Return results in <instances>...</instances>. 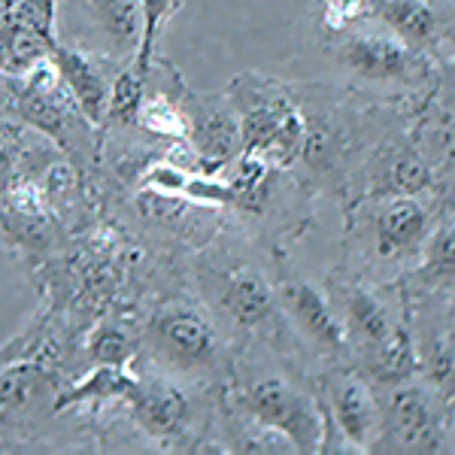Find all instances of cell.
<instances>
[{"label": "cell", "mask_w": 455, "mask_h": 455, "mask_svg": "<svg viewBox=\"0 0 455 455\" xmlns=\"http://www.w3.org/2000/svg\"><path fill=\"white\" fill-rule=\"evenodd\" d=\"M55 64L61 70L64 85L70 88L73 104L83 109V116L88 122L100 124L109 113V98H113V88H109L107 76L100 73L98 64L92 61L85 52H76V49H64L55 46Z\"/></svg>", "instance_id": "cell-7"}, {"label": "cell", "mask_w": 455, "mask_h": 455, "mask_svg": "<svg viewBox=\"0 0 455 455\" xmlns=\"http://www.w3.org/2000/svg\"><path fill=\"white\" fill-rule=\"evenodd\" d=\"M425 267H428L431 276L437 280H450L455 276V216L443 219L435 234L428 240V249H425Z\"/></svg>", "instance_id": "cell-22"}, {"label": "cell", "mask_w": 455, "mask_h": 455, "mask_svg": "<svg viewBox=\"0 0 455 455\" xmlns=\"http://www.w3.org/2000/svg\"><path fill=\"white\" fill-rule=\"evenodd\" d=\"M373 192L386 197H403V195H419L431 186L428 164L413 156V152H395L383 161L379 173L373 176Z\"/></svg>", "instance_id": "cell-15"}, {"label": "cell", "mask_w": 455, "mask_h": 455, "mask_svg": "<svg viewBox=\"0 0 455 455\" xmlns=\"http://www.w3.org/2000/svg\"><path fill=\"white\" fill-rule=\"evenodd\" d=\"M443 104L455 107V64H452V70L446 73V79H443Z\"/></svg>", "instance_id": "cell-30"}, {"label": "cell", "mask_w": 455, "mask_h": 455, "mask_svg": "<svg viewBox=\"0 0 455 455\" xmlns=\"http://www.w3.org/2000/svg\"><path fill=\"white\" fill-rule=\"evenodd\" d=\"M388 435L407 452L443 450V428L422 388H395L386 403Z\"/></svg>", "instance_id": "cell-4"}, {"label": "cell", "mask_w": 455, "mask_h": 455, "mask_svg": "<svg viewBox=\"0 0 455 455\" xmlns=\"http://www.w3.org/2000/svg\"><path fill=\"white\" fill-rule=\"evenodd\" d=\"M237 401L252 422L285 431L295 440L298 452H315L325 440V419L315 410V403L280 377L255 379L237 395Z\"/></svg>", "instance_id": "cell-2"}, {"label": "cell", "mask_w": 455, "mask_h": 455, "mask_svg": "<svg viewBox=\"0 0 455 455\" xmlns=\"http://www.w3.org/2000/svg\"><path fill=\"white\" fill-rule=\"evenodd\" d=\"M371 12L403 43H428L437 34V12L428 0H377Z\"/></svg>", "instance_id": "cell-14"}, {"label": "cell", "mask_w": 455, "mask_h": 455, "mask_svg": "<svg viewBox=\"0 0 455 455\" xmlns=\"http://www.w3.org/2000/svg\"><path fill=\"white\" fill-rule=\"evenodd\" d=\"M347 315L355 334H362V340H368L371 347H379L383 340L392 337V322L386 315V307L379 304L371 291L364 289H349L347 291Z\"/></svg>", "instance_id": "cell-19"}, {"label": "cell", "mask_w": 455, "mask_h": 455, "mask_svg": "<svg viewBox=\"0 0 455 455\" xmlns=\"http://www.w3.org/2000/svg\"><path fill=\"white\" fill-rule=\"evenodd\" d=\"M143 4V43L140 49H137V64L134 70L143 73L149 70V61H152V46H156V36L161 34V28L171 21L176 12H180V6L186 4V0H140Z\"/></svg>", "instance_id": "cell-20"}, {"label": "cell", "mask_w": 455, "mask_h": 455, "mask_svg": "<svg viewBox=\"0 0 455 455\" xmlns=\"http://www.w3.org/2000/svg\"><path fill=\"white\" fill-rule=\"evenodd\" d=\"M188 143L201 156L204 171H219L237 152H243L240 137V116L225 109L222 104H192L186 116Z\"/></svg>", "instance_id": "cell-5"}, {"label": "cell", "mask_w": 455, "mask_h": 455, "mask_svg": "<svg viewBox=\"0 0 455 455\" xmlns=\"http://www.w3.org/2000/svg\"><path fill=\"white\" fill-rule=\"evenodd\" d=\"M435 146L440 149V156L450 161V164H455V122L452 119H443L435 128Z\"/></svg>", "instance_id": "cell-29"}, {"label": "cell", "mask_w": 455, "mask_h": 455, "mask_svg": "<svg viewBox=\"0 0 455 455\" xmlns=\"http://www.w3.org/2000/svg\"><path fill=\"white\" fill-rule=\"evenodd\" d=\"M137 379L128 377L124 368H116V364H98L83 383H76L68 395L58 398V410L68 407V403H79V401H92V398H128L134 392Z\"/></svg>", "instance_id": "cell-18"}, {"label": "cell", "mask_w": 455, "mask_h": 455, "mask_svg": "<svg viewBox=\"0 0 455 455\" xmlns=\"http://www.w3.org/2000/svg\"><path fill=\"white\" fill-rule=\"evenodd\" d=\"M128 401L134 407L137 422L156 437H171L186 422V398L164 383H152V386L137 383L134 392L128 395Z\"/></svg>", "instance_id": "cell-12"}, {"label": "cell", "mask_w": 455, "mask_h": 455, "mask_svg": "<svg viewBox=\"0 0 455 455\" xmlns=\"http://www.w3.org/2000/svg\"><path fill=\"white\" fill-rule=\"evenodd\" d=\"M428 231V212L416 195L388 197L377 219V249L379 255H398L403 249L416 246Z\"/></svg>", "instance_id": "cell-10"}, {"label": "cell", "mask_w": 455, "mask_h": 455, "mask_svg": "<svg viewBox=\"0 0 455 455\" xmlns=\"http://www.w3.org/2000/svg\"><path fill=\"white\" fill-rule=\"evenodd\" d=\"M416 371V352L410 347V337L403 331H392L388 340L373 347L371 377L383 386H403Z\"/></svg>", "instance_id": "cell-16"}, {"label": "cell", "mask_w": 455, "mask_h": 455, "mask_svg": "<svg viewBox=\"0 0 455 455\" xmlns=\"http://www.w3.org/2000/svg\"><path fill=\"white\" fill-rule=\"evenodd\" d=\"M10 164H12V149H10V143H6V137L0 134V176L10 171Z\"/></svg>", "instance_id": "cell-31"}, {"label": "cell", "mask_w": 455, "mask_h": 455, "mask_svg": "<svg viewBox=\"0 0 455 455\" xmlns=\"http://www.w3.org/2000/svg\"><path fill=\"white\" fill-rule=\"evenodd\" d=\"M428 373L440 388H452L455 386V349L446 347V343H437L435 352H431Z\"/></svg>", "instance_id": "cell-28"}, {"label": "cell", "mask_w": 455, "mask_h": 455, "mask_svg": "<svg viewBox=\"0 0 455 455\" xmlns=\"http://www.w3.org/2000/svg\"><path fill=\"white\" fill-rule=\"evenodd\" d=\"M49 386L46 371L34 368V364H16V368L0 373V419L10 422L36 398L40 388Z\"/></svg>", "instance_id": "cell-17"}, {"label": "cell", "mask_w": 455, "mask_h": 455, "mask_svg": "<svg viewBox=\"0 0 455 455\" xmlns=\"http://www.w3.org/2000/svg\"><path fill=\"white\" fill-rule=\"evenodd\" d=\"M222 307L228 310L237 325L243 328H255L261 325L264 319H267L270 313H274V291H270V285L261 280L255 270H231V274L225 276L222 283Z\"/></svg>", "instance_id": "cell-11"}, {"label": "cell", "mask_w": 455, "mask_h": 455, "mask_svg": "<svg viewBox=\"0 0 455 455\" xmlns=\"http://www.w3.org/2000/svg\"><path fill=\"white\" fill-rule=\"evenodd\" d=\"M243 152H259L276 164H291L310 143L304 116L285 98H264L261 88H249L237 98Z\"/></svg>", "instance_id": "cell-1"}, {"label": "cell", "mask_w": 455, "mask_h": 455, "mask_svg": "<svg viewBox=\"0 0 455 455\" xmlns=\"http://www.w3.org/2000/svg\"><path fill=\"white\" fill-rule=\"evenodd\" d=\"M285 300H289L291 315L304 325V331L319 340L325 349H343L347 347V328L328 307L325 295L310 283H289L285 285Z\"/></svg>", "instance_id": "cell-9"}, {"label": "cell", "mask_w": 455, "mask_h": 455, "mask_svg": "<svg viewBox=\"0 0 455 455\" xmlns=\"http://www.w3.org/2000/svg\"><path fill=\"white\" fill-rule=\"evenodd\" d=\"M137 124H143L146 131H152V134H161V137H173V140H182V137L188 134V122L186 116L176 109L171 100H143L140 107V119Z\"/></svg>", "instance_id": "cell-23"}, {"label": "cell", "mask_w": 455, "mask_h": 455, "mask_svg": "<svg viewBox=\"0 0 455 455\" xmlns=\"http://www.w3.org/2000/svg\"><path fill=\"white\" fill-rule=\"evenodd\" d=\"M340 58L364 79H407L416 70L410 43L383 34H355L340 46Z\"/></svg>", "instance_id": "cell-6"}, {"label": "cell", "mask_w": 455, "mask_h": 455, "mask_svg": "<svg viewBox=\"0 0 455 455\" xmlns=\"http://www.w3.org/2000/svg\"><path fill=\"white\" fill-rule=\"evenodd\" d=\"M152 340L180 364H207L216 355V331L201 313L186 304H167L152 319Z\"/></svg>", "instance_id": "cell-3"}, {"label": "cell", "mask_w": 455, "mask_h": 455, "mask_svg": "<svg viewBox=\"0 0 455 455\" xmlns=\"http://www.w3.org/2000/svg\"><path fill=\"white\" fill-rule=\"evenodd\" d=\"M143 73L137 70H124L119 73V79L113 83V98H109V113L116 122L122 124H137L140 119V107H143Z\"/></svg>", "instance_id": "cell-21"}, {"label": "cell", "mask_w": 455, "mask_h": 455, "mask_svg": "<svg viewBox=\"0 0 455 455\" xmlns=\"http://www.w3.org/2000/svg\"><path fill=\"white\" fill-rule=\"evenodd\" d=\"M240 450L243 452H298L295 440H291L285 431L274 428V425H261L255 422V431H249V435H243V440H240Z\"/></svg>", "instance_id": "cell-26"}, {"label": "cell", "mask_w": 455, "mask_h": 455, "mask_svg": "<svg viewBox=\"0 0 455 455\" xmlns=\"http://www.w3.org/2000/svg\"><path fill=\"white\" fill-rule=\"evenodd\" d=\"M371 0H322V21L328 31H347L371 12Z\"/></svg>", "instance_id": "cell-27"}, {"label": "cell", "mask_w": 455, "mask_h": 455, "mask_svg": "<svg viewBox=\"0 0 455 455\" xmlns=\"http://www.w3.org/2000/svg\"><path fill=\"white\" fill-rule=\"evenodd\" d=\"M6 25H19L28 31H36L52 40V21H55V0H12L4 10Z\"/></svg>", "instance_id": "cell-24"}, {"label": "cell", "mask_w": 455, "mask_h": 455, "mask_svg": "<svg viewBox=\"0 0 455 455\" xmlns=\"http://www.w3.org/2000/svg\"><path fill=\"white\" fill-rule=\"evenodd\" d=\"M88 355L94 358V364H116L124 368L131 358V340L122 328L116 325H100L88 340Z\"/></svg>", "instance_id": "cell-25"}, {"label": "cell", "mask_w": 455, "mask_h": 455, "mask_svg": "<svg viewBox=\"0 0 455 455\" xmlns=\"http://www.w3.org/2000/svg\"><path fill=\"white\" fill-rule=\"evenodd\" d=\"M331 403L343 440L352 443V450H368V443H373V437L379 435V413L368 386L355 377L337 379Z\"/></svg>", "instance_id": "cell-8"}, {"label": "cell", "mask_w": 455, "mask_h": 455, "mask_svg": "<svg viewBox=\"0 0 455 455\" xmlns=\"http://www.w3.org/2000/svg\"><path fill=\"white\" fill-rule=\"evenodd\" d=\"M94 25L107 36L113 52H137L143 43V4L140 0H88Z\"/></svg>", "instance_id": "cell-13"}]
</instances>
